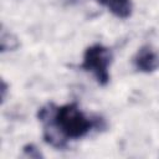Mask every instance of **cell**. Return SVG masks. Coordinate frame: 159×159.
<instances>
[{
	"mask_svg": "<svg viewBox=\"0 0 159 159\" xmlns=\"http://www.w3.org/2000/svg\"><path fill=\"white\" fill-rule=\"evenodd\" d=\"M19 46H20V41L17 36L10 30L5 29V26L2 25L0 30V52L5 53V52L15 51L19 48Z\"/></svg>",
	"mask_w": 159,
	"mask_h": 159,
	"instance_id": "cell-5",
	"label": "cell"
},
{
	"mask_svg": "<svg viewBox=\"0 0 159 159\" xmlns=\"http://www.w3.org/2000/svg\"><path fill=\"white\" fill-rule=\"evenodd\" d=\"M9 88H10V86L6 83V81L1 80V88H0V91H1V104H4V102L6 101V96H7Z\"/></svg>",
	"mask_w": 159,
	"mask_h": 159,
	"instance_id": "cell-7",
	"label": "cell"
},
{
	"mask_svg": "<svg viewBox=\"0 0 159 159\" xmlns=\"http://www.w3.org/2000/svg\"><path fill=\"white\" fill-rule=\"evenodd\" d=\"M132 63L139 73H153L159 70V52L152 45H142L134 53Z\"/></svg>",
	"mask_w": 159,
	"mask_h": 159,
	"instance_id": "cell-3",
	"label": "cell"
},
{
	"mask_svg": "<svg viewBox=\"0 0 159 159\" xmlns=\"http://www.w3.org/2000/svg\"><path fill=\"white\" fill-rule=\"evenodd\" d=\"M37 119L42 124V138L55 149H65L71 140L87 137L93 130H103L107 124L99 116L84 113L77 102L56 106L46 103L37 111Z\"/></svg>",
	"mask_w": 159,
	"mask_h": 159,
	"instance_id": "cell-1",
	"label": "cell"
},
{
	"mask_svg": "<svg viewBox=\"0 0 159 159\" xmlns=\"http://www.w3.org/2000/svg\"><path fill=\"white\" fill-rule=\"evenodd\" d=\"M113 62V52L103 43L96 42L86 47L82 56L80 68L93 76L96 82L106 87L111 81V65Z\"/></svg>",
	"mask_w": 159,
	"mask_h": 159,
	"instance_id": "cell-2",
	"label": "cell"
},
{
	"mask_svg": "<svg viewBox=\"0 0 159 159\" xmlns=\"http://www.w3.org/2000/svg\"><path fill=\"white\" fill-rule=\"evenodd\" d=\"M101 6L106 7L114 17L127 20L133 15L134 5L132 0H94Z\"/></svg>",
	"mask_w": 159,
	"mask_h": 159,
	"instance_id": "cell-4",
	"label": "cell"
},
{
	"mask_svg": "<svg viewBox=\"0 0 159 159\" xmlns=\"http://www.w3.org/2000/svg\"><path fill=\"white\" fill-rule=\"evenodd\" d=\"M22 158H30V159H41L43 158L42 152L40 150L39 147H36L34 143H27L26 145L22 147Z\"/></svg>",
	"mask_w": 159,
	"mask_h": 159,
	"instance_id": "cell-6",
	"label": "cell"
}]
</instances>
